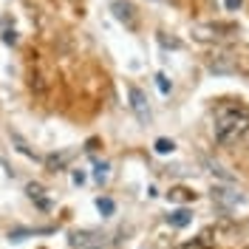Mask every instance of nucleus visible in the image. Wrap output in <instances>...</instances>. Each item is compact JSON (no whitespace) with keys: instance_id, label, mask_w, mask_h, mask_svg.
<instances>
[{"instance_id":"obj_1","label":"nucleus","mask_w":249,"mask_h":249,"mask_svg":"<svg viewBox=\"0 0 249 249\" xmlns=\"http://www.w3.org/2000/svg\"><path fill=\"white\" fill-rule=\"evenodd\" d=\"M249 136V110L230 108L221 110L215 122V139L218 144H238Z\"/></svg>"},{"instance_id":"obj_2","label":"nucleus","mask_w":249,"mask_h":249,"mask_svg":"<svg viewBox=\"0 0 249 249\" xmlns=\"http://www.w3.org/2000/svg\"><path fill=\"white\" fill-rule=\"evenodd\" d=\"M68 244L74 249H102L108 244V238L99 230H74V232L68 235Z\"/></svg>"},{"instance_id":"obj_3","label":"nucleus","mask_w":249,"mask_h":249,"mask_svg":"<svg viewBox=\"0 0 249 249\" xmlns=\"http://www.w3.org/2000/svg\"><path fill=\"white\" fill-rule=\"evenodd\" d=\"M235 31L238 29L232 23H196L193 26V37L196 40H221V37H230Z\"/></svg>"},{"instance_id":"obj_4","label":"nucleus","mask_w":249,"mask_h":249,"mask_svg":"<svg viewBox=\"0 0 249 249\" xmlns=\"http://www.w3.org/2000/svg\"><path fill=\"white\" fill-rule=\"evenodd\" d=\"M130 108H133V113H136V119L139 122H150L153 119V113H150V105H147V96L142 93V88H136V85H130Z\"/></svg>"},{"instance_id":"obj_5","label":"nucleus","mask_w":249,"mask_h":249,"mask_svg":"<svg viewBox=\"0 0 249 249\" xmlns=\"http://www.w3.org/2000/svg\"><path fill=\"white\" fill-rule=\"evenodd\" d=\"M210 71L213 74H235L238 71V62H235L232 54H221V57H215V60L210 62Z\"/></svg>"},{"instance_id":"obj_6","label":"nucleus","mask_w":249,"mask_h":249,"mask_svg":"<svg viewBox=\"0 0 249 249\" xmlns=\"http://www.w3.org/2000/svg\"><path fill=\"white\" fill-rule=\"evenodd\" d=\"M113 15H116V20H122L127 26L136 23V20H133V6H130L127 0H116V3H113Z\"/></svg>"},{"instance_id":"obj_7","label":"nucleus","mask_w":249,"mask_h":249,"mask_svg":"<svg viewBox=\"0 0 249 249\" xmlns=\"http://www.w3.org/2000/svg\"><path fill=\"white\" fill-rule=\"evenodd\" d=\"M167 221H170V227H178V230H181V227H187V224L193 221V213H190L187 207H178V210H173L170 215H167Z\"/></svg>"},{"instance_id":"obj_8","label":"nucleus","mask_w":249,"mask_h":249,"mask_svg":"<svg viewBox=\"0 0 249 249\" xmlns=\"http://www.w3.org/2000/svg\"><path fill=\"white\" fill-rule=\"evenodd\" d=\"M213 198H218V201H224V204H238V201H241V196H238V193L221 190V187H215V190H213Z\"/></svg>"},{"instance_id":"obj_9","label":"nucleus","mask_w":249,"mask_h":249,"mask_svg":"<svg viewBox=\"0 0 249 249\" xmlns=\"http://www.w3.org/2000/svg\"><path fill=\"white\" fill-rule=\"evenodd\" d=\"M26 193H29V198H37L43 210H48V207H51V201H46V198H43V187H40V184H29V187H26Z\"/></svg>"},{"instance_id":"obj_10","label":"nucleus","mask_w":249,"mask_h":249,"mask_svg":"<svg viewBox=\"0 0 249 249\" xmlns=\"http://www.w3.org/2000/svg\"><path fill=\"white\" fill-rule=\"evenodd\" d=\"M96 210H99L102 215L108 218V215H113V210H116V204L110 201V198H96Z\"/></svg>"},{"instance_id":"obj_11","label":"nucleus","mask_w":249,"mask_h":249,"mask_svg":"<svg viewBox=\"0 0 249 249\" xmlns=\"http://www.w3.org/2000/svg\"><path fill=\"white\" fill-rule=\"evenodd\" d=\"M156 153H161V156H167V153H173V150H176V144H173L170 139H156Z\"/></svg>"},{"instance_id":"obj_12","label":"nucleus","mask_w":249,"mask_h":249,"mask_svg":"<svg viewBox=\"0 0 249 249\" xmlns=\"http://www.w3.org/2000/svg\"><path fill=\"white\" fill-rule=\"evenodd\" d=\"M108 161H99V164H96V170H93V178H96V181H99V184H102V181H105V178H108Z\"/></svg>"},{"instance_id":"obj_13","label":"nucleus","mask_w":249,"mask_h":249,"mask_svg":"<svg viewBox=\"0 0 249 249\" xmlns=\"http://www.w3.org/2000/svg\"><path fill=\"white\" fill-rule=\"evenodd\" d=\"M46 230H48V227H46ZM46 230H34V235H37V232H46ZM26 235H31V230H12V232H9V238H12V241H23Z\"/></svg>"},{"instance_id":"obj_14","label":"nucleus","mask_w":249,"mask_h":249,"mask_svg":"<svg viewBox=\"0 0 249 249\" xmlns=\"http://www.w3.org/2000/svg\"><path fill=\"white\" fill-rule=\"evenodd\" d=\"M3 43H6V46H15V43H17L15 29H6V23H3Z\"/></svg>"},{"instance_id":"obj_15","label":"nucleus","mask_w":249,"mask_h":249,"mask_svg":"<svg viewBox=\"0 0 249 249\" xmlns=\"http://www.w3.org/2000/svg\"><path fill=\"white\" fill-rule=\"evenodd\" d=\"M156 85H159V91H161V93H170V88H173L164 74H156Z\"/></svg>"},{"instance_id":"obj_16","label":"nucleus","mask_w":249,"mask_h":249,"mask_svg":"<svg viewBox=\"0 0 249 249\" xmlns=\"http://www.w3.org/2000/svg\"><path fill=\"white\" fill-rule=\"evenodd\" d=\"M68 159H71V153H62L60 159H57V156H51V159H48V167H62Z\"/></svg>"},{"instance_id":"obj_17","label":"nucleus","mask_w":249,"mask_h":249,"mask_svg":"<svg viewBox=\"0 0 249 249\" xmlns=\"http://www.w3.org/2000/svg\"><path fill=\"white\" fill-rule=\"evenodd\" d=\"M193 193H187V190H170V198L173 201H184V198H190Z\"/></svg>"},{"instance_id":"obj_18","label":"nucleus","mask_w":249,"mask_h":249,"mask_svg":"<svg viewBox=\"0 0 249 249\" xmlns=\"http://www.w3.org/2000/svg\"><path fill=\"white\" fill-rule=\"evenodd\" d=\"M71 181H74V184H85V173H82V170H74V173H71Z\"/></svg>"},{"instance_id":"obj_19","label":"nucleus","mask_w":249,"mask_h":249,"mask_svg":"<svg viewBox=\"0 0 249 249\" xmlns=\"http://www.w3.org/2000/svg\"><path fill=\"white\" fill-rule=\"evenodd\" d=\"M210 244L207 241H190V244H184V249H207Z\"/></svg>"},{"instance_id":"obj_20","label":"nucleus","mask_w":249,"mask_h":249,"mask_svg":"<svg viewBox=\"0 0 249 249\" xmlns=\"http://www.w3.org/2000/svg\"><path fill=\"white\" fill-rule=\"evenodd\" d=\"M224 3H227V9H230V12H235V9H241V3H244V0H224Z\"/></svg>"}]
</instances>
